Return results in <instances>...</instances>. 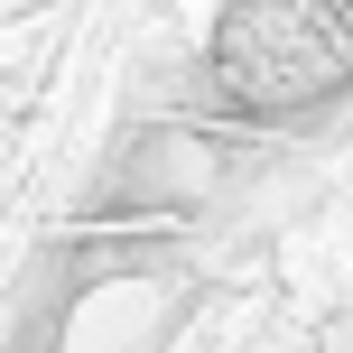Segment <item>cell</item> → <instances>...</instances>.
Wrapping results in <instances>:
<instances>
[{"label": "cell", "mask_w": 353, "mask_h": 353, "mask_svg": "<svg viewBox=\"0 0 353 353\" xmlns=\"http://www.w3.org/2000/svg\"><path fill=\"white\" fill-rule=\"evenodd\" d=\"M205 65L242 112H316L353 84V0H232Z\"/></svg>", "instance_id": "1"}]
</instances>
